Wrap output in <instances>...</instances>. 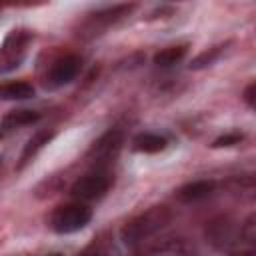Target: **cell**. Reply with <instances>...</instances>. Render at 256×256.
<instances>
[{"label": "cell", "instance_id": "1", "mask_svg": "<svg viewBox=\"0 0 256 256\" xmlns=\"http://www.w3.org/2000/svg\"><path fill=\"white\" fill-rule=\"evenodd\" d=\"M172 220V212L166 206H152L146 212L138 214L136 218H132L120 232V238L124 244L134 246L150 236H154L156 232H160L168 222Z\"/></svg>", "mask_w": 256, "mask_h": 256}, {"label": "cell", "instance_id": "2", "mask_svg": "<svg viewBox=\"0 0 256 256\" xmlns=\"http://www.w3.org/2000/svg\"><path fill=\"white\" fill-rule=\"evenodd\" d=\"M92 220V210L82 202L58 206L50 216V228L58 234H72L82 230Z\"/></svg>", "mask_w": 256, "mask_h": 256}, {"label": "cell", "instance_id": "3", "mask_svg": "<svg viewBox=\"0 0 256 256\" xmlns=\"http://www.w3.org/2000/svg\"><path fill=\"white\" fill-rule=\"evenodd\" d=\"M112 184V178L106 170H96V172H90V174H84L80 176L72 188H70V194L78 200V202H92V200H98L102 198L108 188Z\"/></svg>", "mask_w": 256, "mask_h": 256}, {"label": "cell", "instance_id": "4", "mask_svg": "<svg viewBox=\"0 0 256 256\" xmlns=\"http://www.w3.org/2000/svg\"><path fill=\"white\" fill-rule=\"evenodd\" d=\"M32 34L28 30H12L0 46V72H8L20 66L26 56Z\"/></svg>", "mask_w": 256, "mask_h": 256}, {"label": "cell", "instance_id": "5", "mask_svg": "<svg viewBox=\"0 0 256 256\" xmlns=\"http://www.w3.org/2000/svg\"><path fill=\"white\" fill-rule=\"evenodd\" d=\"M80 66H82V60L76 54H66V56L54 60V64L50 66V70L46 74V84L50 88H58V86L70 84L78 76Z\"/></svg>", "mask_w": 256, "mask_h": 256}, {"label": "cell", "instance_id": "6", "mask_svg": "<svg viewBox=\"0 0 256 256\" xmlns=\"http://www.w3.org/2000/svg\"><path fill=\"white\" fill-rule=\"evenodd\" d=\"M122 142H124V136L120 130H108L90 146L88 158H92L98 164H104L118 154V150L122 148Z\"/></svg>", "mask_w": 256, "mask_h": 256}, {"label": "cell", "instance_id": "7", "mask_svg": "<svg viewBox=\"0 0 256 256\" xmlns=\"http://www.w3.org/2000/svg\"><path fill=\"white\" fill-rule=\"evenodd\" d=\"M206 238L216 248H228L236 240V226L228 216H218V218L208 222Z\"/></svg>", "mask_w": 256, "mask_h": 256}, {"label": "cell", "instance_id": "8", "mask_svg": "<svg viewBox=\"0 0 256 256\" xmlns=\"http://www.w3.org/2000/svg\"><path fill=\"white\" fill-rule=\"evenodd\" d=\"M40 118H42V114L36 112V110H28V108L12 110V112H8V114L0 120V138L6 136V134H10V132L16 130V128L36 124Z\"/></svg>", "mask_w": 256, "mask_h": 256}, {"label": "cell", "instance_id": "9", "mask_svg": "<svg viewBox=\"0 0 256 256\" xmlns=\"http://www.w3.org/2000/svg\"><path fill=\"white\" fill-rule=\"evenodd\" d=\"M152 250L168 256H196L194 244L184 236H164L152 246Z\"/></svg>", "mask_w": 256, "mask_h": 256}, {"label": "cell", "instance_id": "10", "mask_svg": "<svg viewBox=\"0 0 256 256\" xmlns=\"http://www.w3.org/2000/svg\"><path fill=\"white\" fill-rule=\"evenodd\" d=\"M56 136L54 130H38L36 134H32V138H28V142L24 144L22 152H20V158H18V164H16V170H22L28 162H32V158Z\"/></svg>", "mask_w": 256, "mask_h": 256}, {"label": "cell", "instance_id": "11", "mask_svg": "<svg viewBox=\"0 0 256 256\" xmlns=\"http://www.w3.org/2000/svg\"><path fill=\"white\" fill-rule=\"evenodd\" d=\"M132 10H134V4H116V6H110V8H102V10H98V12H94L90 16L92 30L96 28V24L102 26V28H108L110 24H114L120 18L128 16Z\"/></svg>", "mask_w": 256, "mask_h": 256}, {"label": "cell", "instance_id": "12", "mask_svg": "<svg viewBox=\"0 0 256 256\" xmlns=\"http://www.w3.org/2000/svg\"><path fill=\"white\" fill-rule=\"evenodd\" d=\"M214 180H194V182H188L184 184L180 190H178V198L182 202H198V200H204L206 196H210L214 192Z\"/></svg>", "mask_w": 256, "mask_h": 256}, {"label": "cell", "instance_id": "13", "mask_svg": "<svg viewBox=\"0 0 256 256\" xmlns=\"http://www.w3.org/2000/svg\"><path fill=\"white\" fill-rule=\"evenodd\" d=\"M34 96V86L26 80L0 82V100H28Z\"/></svg>", "mask_w": 256, "mask_h": 256}, {"label": "cell", "instance_id": "14", "mask_svg": "<svg viewBox=\"0 0 256 256\" xmlns=\"http://www.w3.org/2000/svg\"><path fill=\"white\" fill-rule=\"evenodd\" d=\"M166 138L160 136V134H154V132H142L138 136H134L132 140V148L136 152H142V154H156V152H162L166 148Z\"/></svg>", "mask_w": 256, "mask_h": 256}, {"label": "cell", "instance_id": "15", "mask_svg": "<svg viewBox=\"0 0 256 256\" xmlns=\"http://www.w3.org/2000/svg\"><path fill=\"white\" fill-rule=\"evenodd\" d=\"M188 52V46L184 44H178V46H168V48H162L160 52L154 54V64L160 66V68H168V66H174L176 62H180Z\"/></svg>", "mask_w": 256, "mask_h": 256}, {"label": "cell", "instance_id": "16", "mask_svg": "<svg viewBox=\"0 0 256 256\" xmlns=\"http://www.w3.org/2000/svg\"><path fill=\"white\" fill-rule=\"evenodd\" d=\"M224 48H226V44H218V46H212V48L200 52L196 58H192V62H190V70H200V68L212 66V64L220 58V54L224 52Z\"/></svg>", "mask_w": 256, "mask_h": 256}, {"label": "cell", "instance_id": "17", "mask_svg": "<svg viewBox=\"0 0 256 256\" xmlns=\"http://www.w3.org/2000/svg\"><path fill=\"white\" fill-rule=\"evenodd\" d=\"M110 254V246L106 240L102 238H94L88 246H84L76 256H108Z\"/></svg>", "mask_w": 256, "mask_h": 256}, {"label": "cell", "instance_id": "18", "mask_svg": "<svg viewBox=\"0 0 256 256\" xmlns=\"http://www.w3.org/2000/svg\"><path fill=\"white\" fill-rule=\"evenodd\" d=\"M242 140H244V134H242V132H228V134L218 136V138L212 142V148H228V146L240 144Z\"/></svg>", "mask_w": 256, "mask_h": 256}, {"label": "cell", "instance_id": "19", "mask_svg": "<svg viewBox=\"0 0 256 256\" xmlns=\"http://www.w3.org/2000/svg\"><path fill=\"white\" fill-rule=\"evenodd\" d=\"M242 98H244V102H246L250 108H254V104H256V82H250V84L244 88Z\"/></svg>", "mask_w": 256, "mask_h": 256}, {"label": "cell", "instance_id": "20", "mask_svg": "<svg viewBox=\"0 0 256 256\" xmlns=\"http://www.w3.org/2000/svg\"><path fill=\"white\" fill-rule=\"evenodd\" d=\"M234 256H254V250H240V252H234Z\"/></svg>", "mask_w": 256, "mask_h": 256}, {"label": "cell", "instance_id": "21", "mask_svg": "<svg viewBox=\"0 0 256 256\" xmlns=\"http://www.w3.org/2000/svg\"><path fill=\"white\" fill-rule=\"evenodd\" d=\"M136 256H150V254H136Z\"/></svg>", "mask_w": 256, "mask_h": 256}, {"label": "cell", "instance_id": "22", "mask_svg": "<svg viewBox=\"0 0 256 256\" xmlns=\"http://www.w3.org/2000/svg\"><path fill=\"white\" fill-rule=\"evenodd\" d=\"M0 168H2V156H0Z\"/></svg>", "mask_w": 256, "mask_h": 256}]
</instances>
